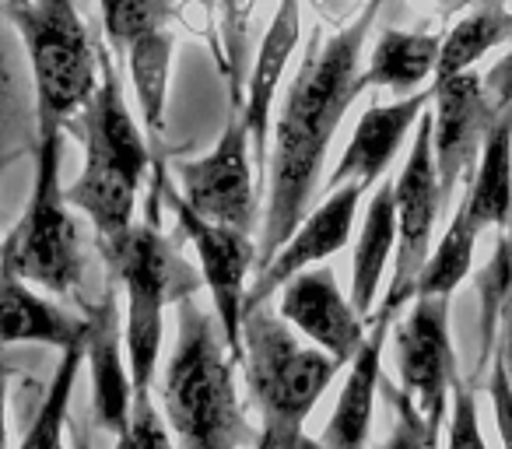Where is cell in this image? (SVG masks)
Returning <instances> with one entry per match:
<instances>
[{
  "instance_id": "cell-1",
  "label": "cell",
  "mask_w": 512,
  "mask_h": 449,
  "mask_svg": "<svg viewBox=\"0 0 512 449\" xmlns=\"http://www.w3.org/2000/svg\"><path fill=\"white\" fill-rule=\"evenodd\" d=\"M379 8H383V0H369L348 29L323 43L316 32L299 74L288 85L285 109L274 127V151L267 155V165H271L267 169V211L260 221V246H256L260 271L306 221V207L316 197L330 141H334L348 106L365 92L358 64H362V46L369 39Z\"/></svg>"
},
{
  "instance_id": "cell-2",
  "label": "cell",
  "mask_w": 512,
  "mask_h": 449,
  "mask_svg": "<svg viewBox=\"0 0 512 449\" xmlns=\"http://www.w3.org/2000/svg\"><path fill=\"white\" fill-rule=\"evenodd\" d=\"M232 365L218 313L200 309L193 295L179 302V337L165 365L162 404L183 449H242L253 442Z\"/></svg>"
},
{
  "instance_id": "cell-3",
  "label": "cell",
  "mask_w": 512,
  "mask_h": 449,
  "mask_svg": "<svg viewBox=\"0 0 512 449\" xmlns=\"http://www.w3.org/2000/svg\"><path fill=\"white\" fill-rule=\"evenodd\" d=\"M99 53V88L92 102L81 109V134H85V169L78 183L67 186V204L88 214L99 232V246L116 243L134 225L137 193L148 172V148L137 130L134 116L123 102L120 74L109 53Z\"/></svg>"
},
{
  "instance_id": "cell-4",
  "label": "cell",
  "mask_w": 512,
  "mask_h": 449,
  "mask_svg": "<svg viewBox=\"0 0 512 449\" xmlns=\"http://www.w3.org/2000/svg\"><path fill=\"white\" fill-rule=\"evenodd\" d=\"M102 257L127 292V323H123L127 365L134 390H144L155 379V365L162 355L165 306L197 295L204 281L148 221H137L116 243L102 246Z\"/></svg>"
},
{
  "instance_id": "cell-5",
  "label": "cell",
  "mask_w": 512,
  "mask_h": 449,
  "mask_svg": "<svg viewBox=\"0 0 512 449\" xmlns=\"http://www.w3.org/2000/svg\"><path fill=\"white\" fill-rule=\"evenodd\" d=\"M8 11L29 46L39 137L57 134L92 102L99 88V53L88 43L74 0H29Z\"/></svg>"
},
{
  "instance_id": "cell-6",
  "label": "cell",
  "mask_w": 512,
  "mask_h": 449,
  "mask_svg": "<svg viewBox=\"0 0 512 449\" xmlns=\"http://www.w3.org/2000/svg\"><path fill=\"white\" fill-rule=\"evenodd\" d=\"M242 372L253 404L264 421H302L313 414L316 400L323 397L341 365L327 355L299 344L288 330V320L260 302L242 313Z\"/></svg>"
},
{
  "instance_id": "cell-7",
  "label": "cell",
  "mask_w": 512,
  "mask_h": 449,
  "mask_svg": "<svg viewBox=\"0 0 512 449\" xmlns=\"http://www.w3.org/2000/svg\"><path fill=\"white\" fill-rule=\"evenodd\" d=\"M60 144H64V130L39 137L32 204L0 253L8 257L18 278L36 281L53 295H74L85 278V260H81L71 204L60 186Z\"/></svg>"
},
{
  "instance_id": "cell-8",
  "label": "cell",
  "mask_w": 512,
  "mask_h": 449,
  "mask_svg": "<svg viewBox=\"0 0 512 449\" xmlns=\"http://www.w3.org/2000/svg\"><path fill=\"white\" fill-rule=\"evenodd\" d=\"M393 193H397V264H393L390 292H386L376 316L397 320L400 309L418 295V278L432 257L435 218L442 211L439 172H435L432 151V113H421L418 137L411 141V155L393 183Z\"/></svg>"
},
{
  "instance_id": "cell-9",
  "label": "cell",
  "mask_w": 512,
  "mask_h": 449,
  "mask_svg": "<svg viewBox=\"0 0 512 449\" xmlns=\"http://www.w3.org/2000/svg\"><path fill=\"white\" fill-rule=\"evenodd\" d=\"M393 358L404 390L411 393L428 425L442 432L449 393L460 376L449 337V295H418L411 302L393 334Z\"/></svg>"
},
{
  "instance_id": "cell-10",
  "label": "cell",
  "mask_w": 512,
  "mask_h": 449,
  "mask_svg": "<svg viewBox=\"0 0 512 449\" xmlns=\"http://www.w3.org/2000/svg\"><path fill=\"white\" fill-rule=\"evenodd\" d=\"M432 151L435 172H439L442 207L453 200L456 186L474 176L488 130L495 127L502 109L491 102L484 78L474 71L439 78L432 85Z\"/></svg>"
},
{
  "instance_id": "cell-11",
  "label": "cell",
  "mask_w": 512,
  "mask_h": 449,
  "mask_svg": "<svg viewBox=\"0 0 512 449\" xmlns=\"http://www.w3.org/2000/svg\"><path fill=\"white\" fill-rule=\"evenodd\" d=\"M176 179L179 197L204 221L239 232L256 229L253 162H249V130L242 116L228 123L211 155L176 165Z\"/></svg>"
},
{
  "instance_id": "cell-12",
  "label": "cell",
  "mask_w": 512,
  "mask_h": 449,
  "mask_svg": "<svg viewBox=\"0 0 512 449\" xmlns=\"http://www.w3.org/2000/svg\"><path fill=\"white\" fill-rule=\"evenodd\" d=\"M165 193H169L172 211H176L186 239H190L193 250H197L200 274H204L214 313H218V323H221V330H225L228 351H232L235 362H239L242 313H246V274H249V267H256L260 250H256V243L249 239V232L214 225V221H204L200 214H193L190 207H186V200L169 190V183H165Z\"/></svg>"
},
{
  "instance_id": "cell-13",
  "label": "cell",
  "mask_w": 512,
  "mask_h": 449,
  "mask_svg": "<svg viewBox=\"0 0 512 449\" xmlns=\"http://www.w3.org/2000/svg\"><path fill=\"white\" fill-rule=\"evenodd\" d=\"M362 193L365 190L358 183H344V186H337V190H330L327 200L302 221L299 229L288 236V243L274 253L271 264L260 271V278L253 281V288H249V295H246V309L267 302L278 288H285L295 274L309 271L313 264L327 260L330 253L344 250L351 239V225H355Z\"/></svg>"
},
{
  "instance_id": "cell-14",
  "label": "cell",
  "mask_w": 512,
  "mask_h": 449,
  "mask_svg": "<svg viewBox=\"0 0 512 449\" xmlns=\"http://www.w3.org/2000/svg\"><path fill=\"white\" fill-rule=\"evenodd\" d=\"M281 316L306 337H313L337 365H351L358 348L365 344V316L344 299L334 271L313 267L295 274L281 292Z\"/></svg>"
},
{
  "instance_id": "cell-15",
  "label": "cell",
  "mask_w": 512,
  "mask_h": 449,
  "mask_svg": "<svg viewBox=\"0 0 512 449\" xmlns=\"http://www.w3.org/2000/svg\"><path fill=\"white\" fill-rule=\"evenodd\" d=\"M428 102H432V88L404 95V99L390 102V106L365 109L362 120H358V127H355V137L348 141L334 176H330L327 193L344 183H358L362 190H372V186L383 179V172H386V165L393 162V155L400 151L404 137L411 134V127L421 120Z\"/></svg>"
},
{
  "instance_id": "cell-16",
  "label": "cell",
  "mask_w": 512,
  "mask_h": 449,
  "mask_svg": "<svg viewBox=\"0 0 512 449\" xmlns=\"http://www.w3.org/2000/svg\"><path fill=\"white\" fill-rule=\"evenodd\" d=\"M123 341L120 313H116L113 288L102 292V299L88 313L85 358L92 365V414L106 432L120 435L130 421L134 404V379L123 369Z\"/></svg>"
},
{
  "instance_id": "cell-17",
  "label": "cell",
  "mask_w": 512,
  "mask_h": 449,
  "mask_svg": "<svg viewBox=\"0 0 512 449\" xmlns=\"http://www.w3.org/2000/svg\"><path fill=\"white\" fill-rule=\"evenodd\" d=\"M88 316H74L36 295L0 253V344H53L60 351L85 348Z\"/></svg>"
},
{
  "instance_id": "cell-18",
  "label": "cell",
  "mask_w": 512,
  "mask_h": 449,
  "mask_svg": "<svg viewBox=\"0 0 512 449\" xmlns=\"http://www.w3.org/2000/svg\"><path fill=\"white\" fill-rule=\"evenodd\" d=\"M302 39V22H299V0H281L274 11L271 29L264 32V43L256 53L253 74L246 85V102H242V123L249 130V144H253L256 165L267 162V134H271V106L278 95V81L285 74L288 57L295 53Z\"/></svg>"
},
{
  "instance_id": "cell-19",
  "label": "cell",
  "mask_w": 512,
  "mask_h": 449,
  "mask_svg": "<svg viewBox=\"0 0 512 449\" xmlns=\"http://www.w3.org/2000/svg\"><path fill=\"white\" fill-rule=\"evenodd\" d=\"M390 323V316H372V334H365V344L351 358L348 383H344L341 400H337L334 414H330L327 428L320 435L323 449H365V442H369Z\"/></svg>"
},
{
  "instance_id": "cell-20",
  "label": "cell",
  "mask_w": 512,
  "mask_h": 449,
  "mask_svg": "<svg viewBox=\"0 0 512 449\" xmlns=\"http://www.w3.org/2000/svg\"><path fill=\"white\" fill-rule=\"evenodd\" d=\"M18 25L8 8H0V172L25 151H39V109L32 74L18 46Z\"/></svg>"
},
{
  "instance_id": "cell-21",
  "label": "cell",
  "mask_w": 512,
  "mask_h": 449,
  "mask_svg": "<svg viewBox=\"0 0 512 449\" xmlns=\"http://www.w3.org/2000/svg\"><path fill=\"white\" fill-rule=\"evenodd\" d=\"M470 221L477 229H505L512 218V109H502L470 176L463 197Z\"/></svg>"
},
{
  "instance_id": "cell-22",
  "label": "cell",
  "mask_w": 512,
  "mask_h": 449,
  "mask_svg": "<svg viewBox=\"0 0 512 449\" xmlns=\"http://www.w3.org/2000/svg\"><path fill=\"white\" fill-rule=\"evenodd\" d=\"M393 246H397V193L386 179L376 186V197L369 200L362 236H358L355 257H351V306L358 309V316H369L376 306Z\"/></svg>"
},
{
  "instance_id": "cell-23",
  "label": "cell",
  "mask_w": 512,
  "mask_h": 449,
  "mask_svg": "<svg viewBox=\"0 0 512 449\" xmlns=\"http://www.w3.org/2000/svg\"><path fill=\"white\" fill-rule=\"evenodd\" d=\"M442 39L432 32H400L386 29L379 36L369 67L362 71V88H390L393 95H414L418 85L435 78Z\"/></svg>"
},
{
  "instance_id": "cell-24",
  "label": "cell",
  "mask_w": 512,
  "mask_h": 449,
  "mask_svg": "<svg viewBox=\"0 0 512 449\" xmlns=\"http://www.w3.org/2000/svg\"><path fill=\"white\" fill-rule=\"evenodd\" d=\"M509 39H512V11L481 4L474 15L463 18V22L442 39L435 81L453 78V74H463V71H474V64L484 57V53L509 43Z\"/></svg>"
},
{
  "instance_id": "cell-25",
  "label": "cell",
  "mask_w": 512,
  "mask_h": 449,
  "mask_svg": "<svg viewBox=\"0 0 512 449\" xmlns=\"http://www.w3.org/2000/svg\"><path fill=\"white\" fill-rule=\"evenodd\" d=\"M477 236H481V229L470 221L467 207L460 204V211L449 221L446 236L439 239V246H435L432 257H428L425 271H421L418 295H453L456 285L470 274ZM418 295H414V299H418Z\"/></svg>"
},
{
  "instance_id": "cell-26",
  "label": "cell",
  "mask_w": 512,
  "mask_h": 449,
  "mask_svg": "<svg viewBox=\"0 0 512 449\" xmlns=\"http://www.w3.org/2000/svg\"><path fill=\"white\" fill-rule=\"evenodd\" d=\"M130 74H134L137 99H141V113L151 134L162 130L165 113V88H169V64H172V32H151L141 36L137 43L127 46Z\"/></svg>"
},
{
  "instance_id": "cell-27",
  "label": "cell",
  "mask_w": 512,
  "mask_h": 449,
  "mask_svg": "<svg viewBox=\"0 0 512 449\" xmlns=\"http://www.w3.org/2000/svg\"><path fill=\"white\" fill-rule=\"evenodd\" d=\"M512 292V257L505 239H498L491 260L477 274V295H481V348H477L474 365V383L488 372V362L495 358L498 344V320H502V306Z\"/></svg>"
},
{
  "instance_id": "cell-28",
  "label": "cell",
  "mask_w": 512,
  "mask_h": 449,
  "mask_svg": "<svg viewBox=\"0 0 512 449\" xmlns=\"http://www.w3.org/2000/svg\"><path fill=\"white\" fill-rule=\"evenodd\" d=\"M85 348L64 351V362L53 372V383L46 390V400L39 407L36 421H32L29 435L22 439V449H64V428H67V407H71V393L78 383V369Z\"/></svg>"
},
{
  "instance_id": "cell-29",
  "label": "cell",
  "mask_w": 512,
  "mask_h": 449,
  "mask_svg": "<svg viewBox=\"0 0 512 449\" xmlns=\"http://www.w3.org/2000/svg\"><path fill=\"white\" fill-rule=\"evenodd\" d=\"M176 0H102V22L113 46H130L141 36L162 32Z\"/></svg>"
},
{
  "instance_id": "cell-30",
  "label": "cell",
  "mask_w": 512,
  "mask_h": 449,
  "mask_svg": "<svg viewBox=\"0 0 512 449\" xmlns=\"http://www.w3.org/2000/svg\"><path fill=\"white\" fill-rule=\"evenodd\" d=\"M386 404L393 411V432L379 449H439V428L428 425V418L418 411L411 393L393 386L390 379H379Z\"/></svg>"
},
{
  "instance_id": "cell-31",
  "label": "cell",
  "mask_w": 512,
  "mask_h": 449,
  "mask_svg": "<svg viewBox=\"0 0 512 449\" xmlns=\"http://www.w3.org/2000/svg\"><path fill=\"white\" fill-rule=\"evenodd\" d=\"M116 449H172L169 435H165L162 414L151 404V386L134 390V404H130V421L120 435H116Z\"/></svg>"
},
{
  "instance_id": "cell-32",
  "label": "cell",
  "mask_w": 512,
  "mask_h": 449,
  "mask_svg": "<svg viewBox=\"0 0 512 449\" xmlns=\"http://www.w3.org/2000/svg\"><path fill=\"white\" fill-rule=\"evenodd\" d=\"M446 449H488L477 421V397L474 386L463 376H456L453 393H449V439Z\"/></svg>"
},
{
  "instance_id": "cell-33",
  "label": "cell",
  "mask_w": 512,
  "mask_h": 449,
  "mask_svg": "<svg viewBox=\"0 0 512 449\" xmlns=\"http://www.w3.org/2000/svg\"><path fill=\"white\" fill-rule=\"evenodd\" d=\"M488 397L491 407H495V425L498 435H502V446L512 449V379L498 358H491L488 369Z\"/></svg>"
},
{
  "instance_id": "cell-34",
  "label": "cell",
  "mask_w": 512,
  "mask_h": 449,
  "mask_svg": "<svg viewBox=\"0 0 512 449\" xmlns=\"http://www.w3.org/2000/svg\"><path fill=\"white\" fill-rule=\"evenodd\" d=\"M256 449H323V442L309 439L306 428L292 425V421H264Z\"/></svg>"
},
{
  "instance_id": "cell-35",
  "label": "cell",
  "mask_w": 512,
  "mask_h": 449,
  "mask_svg": "<svg viewBox=\"0 0 512 449\" xmlns=\"http://www.w3.org/2000/svg\"><path fill=\"white\" fill-rule=\"evenodd\" d=\"M484 88H488L491 102H495L498 109H512V39H509V53L488 71Z\"/></svg>"
},
{
  "instance_id": "cell-36",
  "label": "cell",
  "mask_w": 512,
  "mask_h": 449,
  "mask_svg": "<svg viewBox=\"0 0 512 449\" xmlns=\"http://www.w3.org/2000/svg\"><path fill=\"white\" fill-rule=\"evenodd\" d=\"M495 358L505 365V372H509V379H512V292H509V299H505V306H502V320H498Z\"/></svg>"
},
{
  "instance_id": "cell-37",
  "label": "cell",
  "mask_w": 512,
  "mask_h": 449,
  "mask_svg": "<svg viewBox=\"0 0 512 449\" xmlns=\"http://www.w3.org/2000/svg\"><path fill=\"white\" fill-rule=\"evenodd\" d=\"M8 376H11V365H8V358L0 355V449H8V432H4V397H8Z\"/></svg>"
},
{
  "instance_id": "cell-38",
  "label": "cell",
  "mask_w": 512,
  "mask_h": 449,
  "mask_svg": "<svg viewBox=\"0 0 512 449\" xmlns=\"http://www.w3.org/2000/svg\"><path fill=\"white\" fill-rule=\"evenodd\" d=\"M67 432H71V449H92L85 418H81V421H67Z\"/></svg>"
},
{
  "instance_id": "cell-39",
  "label": "cell",
  "mask_w": 512,
  "mask_h": 449,
  "mask_svg": "<svg viewBox=\"0 0 512 449\" xmlns=\"http://www.w3.org/2000/svg\"><path fill=\"white\" fill-rule=\"evenodd\" d=\"M505 246H509V257H512V218H509V225H505Z\"/></svg>"
},
{
  "instance_id": "cell-40",
  "label": "cell",
  "mask_w": 512,
  "mask_h": 449,
  "mask_svg": "<svg viewBox=\"0 0 512 449\" xmlns=\"http://www.w3.org/2000/svg\"><path fill=\"white\" fill-rule=\"evenodd\" d=\"M481 4H491V8H509L512 0H481Z\"/></svg>"
},
{
  "instance_id": "cell-41",
  "label": "cell",
  "mask_w": 512,
  "mask_h": 449,
  "mask_svg": "<svg viewBox=\"0 0 512 449\" xmlns=\"http://www.w3.org/2000/svg\"><path fill=\"white\" fill-rule=\"evenodd\" d=\"M4 4H8V8H18V4H29V0H4Z\"/></svg>"
}]
</instances>
